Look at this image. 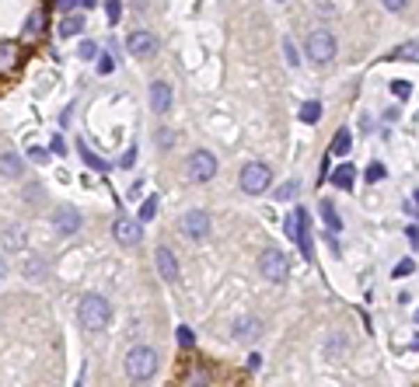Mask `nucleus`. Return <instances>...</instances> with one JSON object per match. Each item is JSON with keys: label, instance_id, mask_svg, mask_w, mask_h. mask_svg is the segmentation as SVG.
<instances>
[{"label": "nucleus", "instance_id": "nucleus-11", "mask_svg": "<svg viewBox=\"0 0 419 387\" xmlns=\"http://www.w3.org/2000/svg\"><path fill=\"white\" fill-rule=\"evenodd\" d=\"M126 49H129L133 56H140V60H143V56H150V53L157 49V39H154L150 32H133V35L126 39Z\"/></svg>", "mask_w": 419, "mask_h": 387}, {"label": "nucleus", "instance_id": "nucleus-30", "mask_svg": "<svg viewBox=\"0 0 419 387\" xmlns=\"http://www.w3.org/2000/svg\"><path fill=\"white\" fill-rule=\"evenodd\" d=\"M381 178H384V168H381V164H370V168H367V182H381Z\"/></svg>", "mask_w": 419, "mask_h": 387}, {"label": "nucleus", "instance_id": "nucleus-19", "mask_svg": "<svg viewBox=\"0 0 419 387\" xmlns=\"http://www.w3.org/2000/svg\"><path fill=\"white\" fill-rule=\"evenodd\" d=\"M318 119H322V105H318V102H304V109H301V123L311 126V123H318Z\"/></svg>", "mask_w": 419, "mask_h": 387}, {"label": "nucleus", "instance_id": "nucleus-37", "mask_svg": "<svg viewBox=\"0 0 419 387\" xmlns=\"http://www.w3.org/2000/svg\"><path fill=\"white\" fill-rule=\"evenodd\" d=\"M74 387H84V384H74Z\"/></svg>", "mask_w": 419, "mask_h": 387}, {"label": "nucleus", "instance_id": "nucleus-15", "mask_svg": "<svg viewBox=\"0 0 419 387\" xmlns=\"http://www.w3.org/2000/svg\"><path fill=\"white\" fill-rule=\"evenodd\" d=\"M353 178H356L353 164H342V168L332 171V185H335V189H353Z\"/></svg>", "mask_w": 419, "mask_h": 387}, {"label": "nucleus", "instance_id": "nucleus-9", "mask_svg": "<svg viewBox=\"0 0 419 387\" xmlns=\"http://www.w3.org/2000/svg\"><path fill=\"white\" fill-rule=\"evenodd\" d=\"M182 234H185L189 241H206V237H209V213L189 210V213L182 216Z\"/></svg>", "mask_w": 419, "mask_h": 387}, {"label": "nucleus", "instance_id": "nucleus-16", "mask_svg": "<svg viewBox=\"0 0 419 387\" xmlns=\"http://www.w3.org/2000/svg\"><path fill=\"white\" fill-rule=\"evenodd\" d=\"M81 29H84V18H81V15H67V18L60 22V35H63V39L81 35Z\"/></svg>", "mask_w": 419, "mask_h": 387}, {"label": "nucleus", "instance_id": "nucleus-1", "mask_svg": "<svg viewBox=\"0 0 419 387\" xmlns=\"http://www.w3.org/2000/svg\"><path fill=\"white\" fill-rule=\"evenodd\" d=\"M77 317H81V324H84L88 331H102V328H109L112 303H109L102 293H88V297L81 300V310H77Z\"/></svg>", "mask_w": 419, "mask_h": 387}, {"label": "nucleus", "instance_id": "nucleus-18", "mask_svg": "<svg viewBox=\"0 0 419 387\" xmlns=\"http://www.w3.org/2000/svg\"><path fill=\"white\" fill-rule=\"evenodd\" d=\"M349 147H353L349 129H339V133H335V140H332V154H349Z\"/></svg>", "mask_w": 419, "mask_h": 387}, {"label": "nucleus", "instance_id": "nucleus-5", "mask_svg": "<svg viewBox=\"0 0 419 387\" xmlns=\"http://www.w3.org/2000/svg\"><path fill=\"white\" fill-rule=\"evenodd\" d=\"M308 60L311 63H332L335 60V35L329 32V29H318V32H311L308 35Z\"/></svg>", "mask_w": 419, "mask_h": 387}, {"label": "nucleus", "instance_id": "nucleus-32", "mask_svg": "<svg viewBox=\"0 0 419 387\" xmlns=\"http://www.w3.org/2000/svg\"><path fill=\"white\" fill-rule=\"evenodd\" d=\"M81 150H84V147H81ZM84 161H88L91 168H98V171H105V161H98V157H95V154H88V150H84Z\"/></svg>", "mask_w": 419, "mask_h": 387}, {"label": "nucleus", "instance_id": "nucleus-33", "mask_svg": "<svg viewBox=\"0 0 419 387\" xmlns=\"http://www.w3.org/2000/svg\"><path fill=\"white\" fill-rule=\"evenodd\" d=\"M133 157H136V147H129V150H126V157L119 161V168H133Z\"/></svg>", "mask_w": 419, "mask_h": 387}, {"label": "nucleus", "instance_id": "nucleus-20", "mask_svg": "<svg viewBox=\"0 0 419 387\" xmlns=\"http://www.w3.org/2000/svg\"><path fill=\"white\" fill-rule=\"evenodd\" d=\"M157 216V196H150V199H143V206H140V223H147V220H154Z\"/></svg>", "mask_w": 419, "mask_h": 387}, {"label": "nucleus", "instance_id": "nucleus-36", "mask_svg": "<svg viewBox=\"0 0 419 387\" xmlns=\"http://www.w3.org/2000/svg\"><path fill=\"white\" fill-rule=\"evenodd\" d=\"M416 203H419V192H416Z\"/></svg>", "mask_w": 419, "mask_h": 387}, {"label": "nucleus", "instance_id": "nucleus-29", "mask_svg": "<svg viewBox=\"0 0 419 387\" xmlns=\"http://www.w3.org/2000/svg\"><path fill=\"white\" fill-rule=\"evenodd\" d=\"M0 63H4V70H11V63H15V46L11 42H4V60Z\"/></svg>", "mask_w": 419, "mask_h": 387}, {"label": "nucleus", "instance_id": "nucleus-21", "mask_svg": "<svg viewBox=\"0 0 419 387\" xmlns=\"http://www.w3.org/2000/svg\"><path fill=\"white\" fill-rule=\"evenodd\" d=\"M297 189H301V182H297V178H287V182L276 189V199H294V196H297Z\"/></svg>", "mask_w": 419, "mask_h": 387}, {"label": "nucleus", "instance_id": "nucleus-13", "mask_svg": "<svg viewBox=\"0 0 419 387\" xmlns=\"http://www.w3.org/2000/svg\"><path fill=\"white\" fill-rule=\"evenodd\" d=\"M150 109L161 112V116L171 109V88H168L164 81H154V84H150Z\"/></svg>", "mask_w": 419, "mask_h": 387}, {"label": "nucleus", "instance_id": "nucleus-27", "mask_svg": "<svg viewBox=\"0 0 419 387\" xmlns=\"http://www.w3.org/2000/svg\"><path fill=\"white\" fill-rule=\"evenodd\" d=\"M105 15H109V22H119V18H122V4H119V0H109Z\"/></svg>", "mask_w": 419, "mask_h": 387}, {"label": "nucleus", "instance_id": "nucleus-10", "mask_svg": "<svg viewBox=\"0 0 419 387\" xmlns=\"http://www.w3.org/2000/svg\"><path fill=\"white\" fill-rule=\"evenodd\" d=\"M53 223H56V230H60L63 237H70V234L81 230V213H77L74 206H60L56 216H53Z\"/></svg>", "mask_w": 419, "mask_h": 387}, {"label": "nucleus", "instance_id": "nucleus-14", "mask_svg": "<svg viewBox=\"0 0 419 387\" xmlns=\"http://www.w3.org/2000/svg\"><path fill=\"white\" fill-rule=\"evenodd\" d=\"M259 335H262V321H259V317H238V321H235V338L255 342Z\"/></svg>", "mask_w": 419, "mask_h": 387}, {"label": "nucleus", "instance_id": "nucleus-34", "mask_svg": "<svg viewBox=\"0 0 419 387\" xmlns=\"http://www.w3.org/2000/svg\"><path fill=\"white\" fill-rule=\"evenodd\" d=\"M409 241H412V244L419 248V227H409Z\"/></svg>", "mask_w": 419, "mask_h": 387}, {"label": "nucleus", "instance_id": "nucleus-24", "mask_svg": "<svg viewBox=\"0 0 419 387\" xmlns=\"http://www.w3.org/2000/svg\"><path fill=\"white\" fill-rule=\"evenodd\" d=\"M412 272H416V262H412V258H402V262L395 265V272H391V276H395V279H402V276H412Z\"/></svg>", "mask_w": 419, "mask_h": 387}, {"label": "nucleus", "instance_id": "nucleus-3", "mask_svg": "<svg viewBox=\"0 0 419 387\" xmlns=\"http://www.w3.org/2000/svg\"><path fill=\"white\" fill-rule=\"evenodd\" d=\"M238 178H242V189H245L248 196H262V192L269 189V182H273V171H269V164H262V161H248Z\"/></svg>", "mask_w": 419, "mask_h": 387}, {"label": "nucleus", "instance_id": "nucleus-4", "mask_svg": "<svg viewBox=\"0 0 419 387\" xmlns=\"http://www.w3.org/2000/svg\"><path fill=\"white\" fill-rule=\"evenodd\" d=\"M308 223H311V216H308L304 206H297V210L287 216V234H290V241L301 248L304 258H311V230H308Z\"/></svg>", "mask_w": 419, "mask_h": 387}, {"label": "nucleus", "instance_id": "nucleus-2", "mask_svg": "<svg viewBox=\"0 0 419 387\" xmlns=\"http://www.w3.org/2000/svg\"><path fill=\"white\" fill-rule=\"evenodd\" d=\"M122 366H126V377H129V380H147V377H154V370H157V352H154L150 345H133V349L126 352Z\"/></svg>", "mask_w": 419, "mask_h": 387}, {"label": "nucleus", "instance_id": "nucleus-31", "mask_svg": "<svg viewBox=\"0 0 419 387\" xmlns=\"http://www.w3.org/2000/svg\"><path fill=\"white\" fill-rule=\"evenodd\" d=\"M81 56H84V60H95V56H98V46H95V42H84V46H81Z\"/></svg>", "mask_w": 419, "mask_h": 387}, {"label": "nucleus", "instance_id": "nucleus-25", "mask_svg": "<svg viewBox=\"0 0 419 387\" xmlns=\"http://www.w3.org/2000/svg\"><path fill=\"white\" fill-rule=\"evenodd\" d=\"M391 95H395V98H409V95H412V84H409V81H395V84H391Z\"/></svg>", "mask_w": 419, "mask_h": 387}, {"label": "nucleus", "instance_id": "nucleus-8", "mask_svg": "<svg viewBox=\"0 0 419 387\" xmlns=\"http://www.w3.org/2000/svg\"><path fill=\"white\" fill-rule=\"evenodd\" d=\"M112 237H116L119 244L133 248V244L143 241V223H140L136 216H119V220L112 223Z\"/></svg>", "mask_w": 419, "mask_h": 387}, {"label": "nucleus", "instance_id": "nucleus-35", "mask_svg": "<svg viewBox=\"0 0 419 387\" xmlns=\"http://www.w3.org/2000/svg\"><path fill=\"white\" fill-rule=\"evenodd\" d=\"M416 324H419V310H416Z\"/></svg>", "mask_w": 419, "mask_h": 387}, {"label": "nucleus", "instance_id": "nucleus-7", "mask_svg": "<svg viewBox=\"0 0 419 387\" xmlns=\"http://www.w3.org/2000/svg\"><path fill=\"white\" fill-rule=\"evenodd\" d=\"M185 175H189V182H209L217 175V157L209 150H192L185 161Z\"/></svg>", "mask_w": 419, "mask_h": 387}, {"label": "nucleus", "instance_id": "nucleus-28", "mask_svg": "<svg viewBox=\"0 0 419 387\" xmlns=\"http://www.w3.org/2000/svg\"><path fill=\"white\" fill-rule=\"evenodd\" d=\"M175 338H178V345H192V342H196V335H192V331H189L185 324H182V328L175 331Z\"/></svg>", "mask_w": 419, "mask_h": 387}, {"label": "nucleus", "instance_id": "nucleus-22", "mask_svg": "<svg viewBox=\"0 0 419 387\" xmlns=\"http://www.w3.org/2000/svg\"><path fill=\"white\" fill-rule=\"evenodd\" d=\"M18 248H22V230L4 227V251H18Z\"/></svg>", "mask_w": 419, "mask_h": 387}, {"label": "nucleus", "instance_id": "nucleus-23", "mask_svg": "<svg viewBox=\"0 0 419 387\" xmlns=\"http://www.w3.org/2000/svg\"><path fill=\"white\" fill-rule=\"evenodd\" d=\"M283 49H287V53H283V56H287V63H290V67H297V63H301V53H297L294 39H283Z\"/></svg>", "mask_w": 419, "mask_h": 387}, {"label": "nucleus", "instance_id": "nucleus-17", "mask_svg": "<svg viewBox=\"0 0 419 387\" xmlns=\"http://www.w3.org/2000/svg\"><path fill=\"white\" fill-rule=\"evenodd\" d=\"M22 175V157L15 150H4V178H18Z\"/></svg>", "mask_w": 419, "mask_h": 387}, {"label": "nucleus", "instance_id": "nucleus-6", "mask_svg": "<svg viewBox=\"0 0 419 387\" xmlns=\"http://www.w3.org/2000/svg\"><path fill=\"white\" fill-rule=\"evenodd\" d=\"M259 272H262L269 283H287L290 262H287V255H283L280 248H266V251L259 255Z\"/></svg>", "mask_w": 419, "mask_h": 387}, {"label": "nucleus", "instance_id": "nucleus-26", "mask_svg": "<svg viewBox=\"0 0 419 387\" xmlns=\"http://www.w3.org/2000/svg\"><path fill=\"white\" fill-rule=\"evenodd\" d=\"M322 213H325V223H329L332 230H339V216H335V210H332V203H322Z\"/></svg>", "mask_w": 419, "mask_h": 387}, {"label": "nucleus", "instance_id": "nucleus-12", "mask_svg": "<svg viewBox=\"0 0 419 387\" xmlns=\"http://www.w3.org/2000/svg\"><path fill=\"white\" fill-rule=\"evenodd\" d=\"M154 258H157V272H161V279L164 283H175V276H178V262H175V255H171V248H157L154 251Z\"/></svg>", "mask_w": 419, "mask_h": 387}]
</instances>
